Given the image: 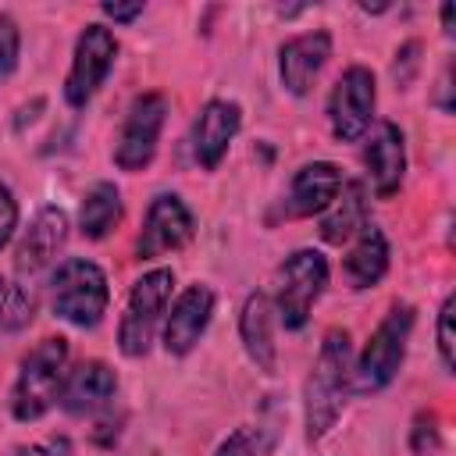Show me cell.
<instances>
[{"instance_id":"cell-23","label":"cell","mask_w":456,"mask_h":456,"mask_svg":"<svg viewBox=\"0 0 456 456\" xmlns=\"http://www.w3.org/2000/svg\"><path fill=\"white\" fill-rule=\"evenodd\" d=\"M18 64V25L11 18H0V78H7Z\"/></svg>"},{"instance_id":"cell-30","label":"cell","mask_w":456,"mask_h":456,"mask_svg":"<svg viewBox=\"0 0 456 456\" xmlns=\"http://www.w3.org/2000/svg\"><path fill=\"white\" fill-rule=\"evenodd\" d=\"M7 292H11V285L0 278V324H4V314H7Z\"/></svg>"},{"instance_id":"cell-16","label":"cell","mask_w":456,"mask_h":456,"mask_svg":"<svg viewBox=\"0 0 456 456\" xmlns=\"http://www.w3.org/2000/svg\"><path fill=\"white\" fill-rule=\"evenodd\" d=\"M342 185H346V178H342V171L331 160L303 164L292 175V185H289V214L292 217L324 214L335 203V196L342 192Z\"/></svg>"},{"instance_id":"cell-24","label":"cell","mask_w":456,"mask_h":456,"mask_svg":"<svg viewBox=\"0 0 456 456\" xmlns=\"http://www.w3.org/2000/svg\"><path fill=\"white\" fill-rule=\"evenodd\" d=\"M14 228H18V200H14V192L0 182V249L11 242Z\"/></svg>"},{"instance_id":"cell-11","label":"cell","mask_w":456,"mask_h":456,"mask_svg":"<svg viewBox=\"0 0 456 456\" xmlns=\"http://www.w3.org/2000/svg\"><path fill=\"white\" fill-rule=\"evenodd\" d=\"M239 125H242V107L235 100H207L200 107L192 125V157L203 171H214L224 160Z\"/></svg>"},{"instance_id":"cell-27","label":"cell","mask_w":456,"mask_h":456,"mask_svg":"<svg viewBox=\"0 0 456 456\" xmlns=\"http://www.w3.org/2000/svg\"><path fill=\"white\" fill-rule=\"evenodd\" d=\"M256 452V445H253V435L242 428V431H232L221 445H217V452L214 456H253Z\"/></svg>"},{"instance_id":"cell-7","label":"cell","mask_w":456,"mask_h":456,"mask_svg":"<svg viewBox=\"0 0 456 456\" xmlns=\"http://www.w3.org/2000/svg\"><path fill=\"white\" fill-rule=\"evenodd\" d=\"M114 57H118V39L107 25H86L78 43H75V57H71V68H68V78H64V100L68 107H86L96 89L103 86L107 71L114 68Z\"/></svg>"},{"instance_id":"cell-8","label":"cell","mask_w":456,"mask_h":456,"mask_svg":"<svg viewBox=\"0 0 456 456\" xmlns=\"http://www.w3.org/2000/svg\"><path fill=\"white\" fill-rule=\"evenodd\" d=\"M374 103H378V86H374V71L363 64H353L338 75L331 96H328V121L338 142H356L374 118Z\"/></svg>"},{"instance_id":"cell-26","label":"cell","mask_w":456,"mask_h":456,"mask_svg":"<svg viewBox=\"0 0 456 456\" xmlns=\"http://www.w3.org/2000/svg\"><path fill=\"white\" fill-rule=\"evenodd\" d=\"M11 456H71V442L64 435H53L46 442H36V445H21L14 449Z\"/></svg>"},{"instance_id":"cell-5","label":"cell","mask_w":456,"mask_h":456,"mask_svg":"<svg viewBox=\"0 0 456 456\" xmlns=\"http://www.w3.org/2000/svg\"><path fill=\"white\" fill-rule=\"evenodd\" d=\"M171 285H175L171 267H153L132 285L121 324H118V349L125 356L139 360L150 353V342H153L160 317L167 314V303H171Z\"/></svg>"},{"instance_id":"cell-6","label":"cell","mask_w":456,"mask_h":456,"mask_svg":"<svg viewBox=\"0 0 456 456\" xmlns=\"http://www.w3.org/2000/svg\"><path fill=\"white\" fill-rule=\"evenodd\" d=\"M328 285V260L321 249H296L278 267V289H274V314L289 331H299L321 299Z\"/></svg>"},{"instance_id":"cell-20","label":"cell","mask_w":456,"mask_h":456,"mask_svg":"<svg viewBox=\"0 0 456 456\" xmlns=\"http://www.w3.org/2000/svg\"><path fill=\"white\" fill-rule=\"evenodd\" d=\"M367 196H363V185L360 182H346L342 192L335 196V203L324 210L321 217V239L331 242V246H342L349 242L363 224H367Z\"/></svg>"},{"instance_id":"cell-14","label":"cell","mask_w":456,"mask_h":456,"mask_svg":"<svg viewBox=\"0 0 456 456\" xmlns=\"http://www.w3.org/2000/svg\"><path fill=\"white\" fill-rule=\"evenodd\" d=\"M210 314H214V292L207 285L196 281V285L182 289V296L171 303V314L164 321V349L171 356L192 353L210 324Z\"/></svg>"},{"instance_id":"cell-21","label":"cell","mask_w":456,"mask_h":456,"mask_svg":"<svg viewBox=\"0 0 456 456\" xmlns=\"http://www.w3.org/2000/svg\"><path fill=\"white\" fill-rule=\"evenodd\" d=\"M121 221V192L114 182H96L78 210V228L86 239H103L114 232V224Z\"/></svg>"},{"instance_id":"cell-28","label":"cell","mask_w":456,"mask_h":456,"mask_svg":"<svg viewBox=\"0 0 456 456\" xmlns=\"http://www.w3.org/2000/svg\"><path fill=\"white\" fill-rule=\"evenodd\" d=\"M100 11H103L107 18H114V21H132V18L142 14V4H103Z\"/></svg>"},{"instance_id":"cell-3","label":"cell","mask_w":456,"mask_h":456,"mask_svg":"<svg viewBox=\"0 0 456 456\" xmlns=\"http://www.w3.org/2000/svg\"><path fill=\"white\" fill-rule=\"evenodd\" d=\"M410 331H413V306L395 303L381 317V324L374 328V335L367 338V346L353 367V392L370 395V392H381L385 385H392V378L399 374V367L406 360Z\"/></svg>"},{"instance_id":"cell-22","label":"cell","mask_w":456,"mask_h":456,"mask_svg":"<svg viewBox=\"0 0 456 456\" xmlns=\"http://www.w3.org/2000/svg\"><path fill=\"white\" fill-rule=\"evenodd\" d=\"M452 314H456V296H445L442 310H438V356L442 367L452 374L456 367V342H452Z\"/></svg>"},{"instance_id":"cell-9","label":"cell","mask_w":456,"mask_h":456,"mask_svg":"<svg viewBox=\"0 0 456 456\" xmlns=\"http://www.w3.org/2000/svg\"><path fill=\"white\" fill-rule=\"evenodd\" d=\"M164 118H167L164 93H139L128 103V114H125V125H121V135L114 146V164L121 171H142L153 160Z\"/></svg>"},{"instance_id":"cell-19","label":"cell","mask_w":456,"mask_h":456,"mask_svg":"<svg viewBox=\"0 0 456 456\" xmlns=\"http://www.w3.org/2000/svg\"><path fill=\"white\" fill-rule=\"evenodd\" d=\"M385 271H388V242H385L381 228L367 221L353 235V242H349V249L342 256V274H346V281L353 289H370V285L381 281Z\"/></svg>"},{"instance_id":"cell-2","label":"cell","mask_w":456,"mask_h":456,"mask_svg":"<svg viewBox=\"0 0 456 456\" xmlns=\"http://www.w3.org/2000/svg\"><path fill=\"white\" fill-rule=\"evenodd\" d=\"M68 363V338L50 335L28 349V356L18 367L14 388H11V413L14 420H39L61 395Z\"/></svg>"},{"instance_id":"cell-15","label":"cell","mask_w":456,"mask_h":456,"mask_svg":"<svg viewBox=\"0 0 456 456\" xmlns=\"http://www.w3.org/2000/svg\"><path fill=\"white\" fill-rule=\"evenodd\" d=\"M118 392V374L103 363V360H82L78 367L64 370V381H61V410L71 413V417H86V413H96L103 410Z\"/></svg>"},{"instance_id":"cell-17","label":"cell","mask_w":456,"mask_h":456,"mask_svg":"<svg viewBox=\"0 0 456 456\" xmlns=\"http://www.w3.org/2000/svg\"><path fill=\"white\" fill-rule=\"evenodd\" d=\"M64 239H68V217H64V210L61 207H43L36 214V221L28 224L18 253H14V271L21 278L39 274L57 256V249L64 246Z\"/></svg>"},{"instance_id":"cell-12","label":"cell","mask_w":456,"mask_h":456,"mask_svg":"<svg viewBox=\"0 0 456 456\" xmlns=\"http://www.w3.org/2000/svg\"><path fill=\"white\" fill-rule=\"evenodd\" d=\"M331 57V36L324 28L314 32H299L292 39L281 43L278 50V71H281V86L292 96H306L321 75V68Z\"/></svg>"},{"instance_id":"cell-18","label":"cell","mask_w":456,"mask_h":456,"mask_svg":"<svg viewBox=\"0 0 456 456\" xmlns=\"http://www.w3.org/2000/svg\"><path fill=\"white\" fill-rule=\"evenodd\" d=\"M274 306L264 292H249L239 314V338L246 356L256 363V370H274L278 363V346H274Z\"/></svg>"},{"instance_id":"cell-13","label":"cell","mask_w":456,"mask_h":456,"mask_svg":"<svg viewBox=\"0 0 456 456\" xmlns=\"http://www.w3.org/2000/svg\"><path fill=\"white\" fill-rule=\"evenodd\" d=\"M363 167H367V178H370L378 200L395 196V189L403 185V175H406V142H403V132L395 121L374 125V132L363 142Z\"/></svg>"},{"instance_id":"cell-10","label":"cell","mask_w":456,"mask_h":456,"mask_svg":"<svg viewBox=\"0 0 456 456\" xmlns=\"http://www.w3.org/2000/svg\"><path fill=\"white\" fill-rule=\"evenodd\" d=\"M192 232H196V221H192V210L182 203V196L160 192L142 217V228L135 239V256L157 260L164 253H175L192 239Z\"/></svg>"},{"instance_id":"cell-29","label":"cell","mask_w":456,"mask_h":456,"mask_svg":"<svg viewBox=\"0 0 456 456\" xmlns=\"http://www.w3.org/2000/svg\"><path fill=\"white\" fill-rule=\"evenodd\" d=\"M442 28L445 36H452V4H442Z\"/></svg>"},{"instance_id":"cell-25","label":"cell","mask_w":456,"mask_h":456,"mask_svg":"<svg viewBox=\"0 0 456 456\" xmlns=\"http://www.w3.org/2000/svg\"><path fill=\"white\" fill-rule=\"evenodd\" d=\"M410 445H413V452H424V449H435L438 445V420H435V413H420L417 417Z\"/></svg>"},{"instance_id":"cell-1","label":"cell","mask_w":456,"mask_h":456,"mask_svg":"<svg viewBox=\"0 0 456 456\" xmlns=\"http://www.w3.org/2000/svg\"><path fill=\"white\" fill-rule=\"evenodd\" d=\"M353 346L346 328H331L321 342V353L314 360V370L303 385V417H306V442H321L338 413L346 410V399L353 392Z\"/></svg>"},{"instance_id":"cell-4","label":"cell","mask_w":456,"mask_h":456,"mask_svg":"<svg viewBox=\"0 0 456 456\" xmlns=\"http://www.w3.org/2000/svg\"><path fill=\"white\" fill-rule=\"evenodd\" d=\"M107 299H110L107 274L93 260L71 256L53 271L50 306L61 321H68L75 328H96L107 314Z\"/></svg>"}]
</instances>
